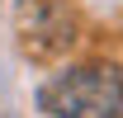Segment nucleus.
I'll list each match as a JSON object with an SVG mask.
<instances>
[{
	"label": "nucleus",
	"instance_id": "obj_1",
	"mask_svg": "<svg viewBox=\"0 0 123 118\" xmlns=\"http://www.w3.org/2000/svg\"><path fill=\"white\" fill-rule=\"evenodd\" d=\"M38 109L52 118H123V66H66L38 90Z\"/></svg>",
	"mask_w": 123,
	"mask_h": 118
},
{
	"label": "nucleus",
	"instance_id": "obj_2",
	"mask_svg": "<svg viewBox=\"0 0 123 118\" xmlns=\"http://www.w3.org/2000/svg\"><path fill=\"white\" fill-rule=\"evenodd\" d=\"M24 43L33 57H57L76 43V14L66 5H43L33 10V19L24 24Z\"/></svg>",
	"mask_w": 123,
	"mask_h": 118
}]
</instances>
